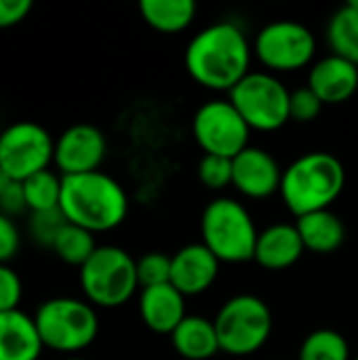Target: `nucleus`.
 Masks as SVG:
<instances>
[{"label":"nucleus","instance_id":"obj_1","mask_svg":"<svg viewBox=\"0 0 358 360\" xmlns=\"http://www.w3.org/2000/svg\"><path fill=\"white\" fill-rule=\"evenodd\" d=\"M253 46L232 21L200 30L186 46L184 63L194 82L209 91H232L251 70Z\"/></svg>","mask_w":358,"mask_h":360},{"label":"nucleus","instance_id":"obj_2","mask_svg":"<svg viewBox=\"0 0 358 360\" xmlns=\"http://www.w3.org/2000/svg\"><path fill=\"white\" fill-rule=\"evenodd\" d=\"M59 209L65 219L93 234L118 228L129 213L124 188L103 171L61 177Z\"/></svg>","mask_w":358,"mask_h":360},{"label":"nucleus","instance_id":"obj_3","mask_svg":"<svg viewBox=\"0 0 358 360\" xmlns=\"http://www.w3.org/2000/svg\"><path fill=\"white\" fill-rule=\"evenodd\" d=\"M346 186V169L331 152H308L295 158L281 181V198L295 215L329 209Z\"/></svg>","mask_w":358,"mask_h":360},{"label":"nucleus","instance_id":"obj_4","mask_svg":"<svg viewBox=\"0 0 358 360\" xmlns=\"http://www.w3.org/2000/svg\"><path fill=\"white\" fill-rule=\"evenodd\" d=\"M200 236L203 245L222 264H243L253 259L260 232L245 205L222 196L205 207Z\"/></svg>","mask_w":358,"mask_h":360},{"label":"nucleus","instance_id":"obj_5","mask_svg":"<svg viewBox=\"0 0 358 360\" xmlns=\"http://www.w3.org/2000/svg\"><path fill=\"white\" fill-rule=\"evenodd\" d=\"M34 321L44 348L63 354L89 348L99 333L95 306L76 297H53L42 302Z\"/></svg>","mask_w":358,"mask_h":360},{"label":"nucleus","instance_id":"obj_6","mask_svg":"<svg viewBox=\"0 0 358 360\" xmlns=\"http://www.w3.org/2000/svg\"><path fill=\"white\" fill-rule=\"evenodd\" d=\"M80 289L95 308H120L137 291V262L120 247L103 245L78 270Z\"/></svg>","mask_w":358,"mask_h":360},{"label":"nucleus","instance_id":"obj_7","mask_svg":"<svg viewBox=\"0 0 358 360\" xmlns=\"http://www.w3.org/2000/svg\"><path fill=\"white\" fill-rule=\"evenodd\" d=\"M219 350L228 356H251L272 335V312L268 304L249 293L230 297L213 319Z\"/></svg>","mask_w":358,"mask_h":360},{"label":"nucleus","instance_id":"obj_8","mask_svg":"<svg viewBox=\"0 0 358 360\" xmlns=\"http://www.w3.org/2000/svg\"><path fill=\"white\" fill-rule=\"evenodd\" d=\"M291 91L270 72H249L232 91L230 103L245 118L249 129L272 133L283 129L289 118Z\"/></svg>","mask_w":358,"mask_h":360},{"label":"nucleus","instance_id":"obj_9","mask_svg":"<svg viewBox=\"0 0 358 360\" xmlns=\"http://www.w3.org/2000/svg\"><path fill=\"white\" fill-rule=\"evenodd\" d=\"M253 53L270 74L298 72L312 63L317 55V38L304 23L281 19L257 32Z\"/></svg>","mask_w":358,"mask_h":360},{"label":"nucleus","instance_id":"obj_10","mask_svg":"<svg viewBox=\"0 0 358 360\" xmlns=\"http://www.w3.org/2000/svg\"><path fill=\"white\" fill-rule=\"evenodd\" d=\"M55 139L51 133L32 120H19L0 131V169L13 181L46 171L53 162Z\"/></svg>","mask_w":358,"mask_h":360},{"label":"nucleus","instance_id":"obj_11","mask_svg":"<svg viewBox=\"0 0 358 360\" xmlns=\"http://www.w3.org/2000/svg\"><path fill=\"white\" fill-rule=\"evenodd\" d=\"M192 133L205 154L234 158L249 148L251 129L230 99H211L196 110Z\"/></svg>","mask_w":358,"mask_h":360},{"label":"nucleus","instance_id":"obj_12","mask_svg":"<svg viewBox=\"0 0 358 360\" xmlns=\"http://www.w3.org/2000/svg\"><path fill=\"white\" fill-rule=\"evenodd\" d=\"M106 135L95 124L78 122L68 127L55 139L53 162L57 165L61 177L63 175H80L99 171L106 158Z\"/></svg>","mask_w":358,"mask_h":360},{"label":"nucleus","instance_id":"obj_13","mask_svg":"<svg viewBox=\"0 0 358 360\" xmlns=\"http://www.w3.org/2000/svg\"><path fill=\"white\" fill-rule=\"evenodd\" d=\"M283 169L264 148L249 146L232 158V186L247 198L262 200L281 192Z\"/></svg>","mask_w":358,"mask_h":360},{"label":"nucleus","instance_id":"obj_14","mask_svg":"<svg viewBox=\"0 0 358 360\" xmlns=\"http://www.w3.org/2000/svg\"><path fill=\"white\" fill-rule=\"evenodd\" d=\"M219 264L203 243L186 245L171 257V285L184 297L200 295L217 281Z\"/></svg>","mask_w":358,"mask_h":360},{"label":"nucleus","instance_id":"obj_15","mask_svg":"<svg viewBox=\"0 0 358 360\" xmlns=\"http://www.w3.org/2000/svg\"><path fill=\"white\" fill-rule=\"evenodd\" d=\"M308 86L325 105L346 103L358 91V65L331 53L310 68Z\"/></svg>","mask_w":358,"mask_h":360},{"label":"nucleus","instance_id":"obj_16","mask_svg":"<svg viewBox=\"0 0 358 360\" xmlns=\"http://www.w3.org/2000/svg\"><path fill=\"white\" fill-rule=\"evenodd\" d=\"M139 316L143 325L160 335H171L186 314V297L169 283L160 287L141 289Z\"/></svg>","mask_w":358,"mask_h":360},{"label":"nucleus","instance_id":"obj_17","mask_svg":"<svg viewBox=\"0 0 358 360\" xmlns=\"http://www.w3.org/2000/svg\"><path fill=\"white\" fill-rule=\"evenodd\" d=\"M304 251L295 224H274L260 232L253 259L266 270H287L300 262Z\"/></svg>","mask_w":358,"mask_h":360},{"label":"nucleus","instance_id":"obj_18","mask_svg":"<svg viewBox=\"0 0 358 360\" xmlns=\"http://www.w3.org/2000/svg\"><path fill=\"white\" fill-rule=\"evenodd\" d=\"M42 348L34 316L23 310L0 312V360H38Z\"/></svg>","mask_w":358,"mask_h":360},{"label":"nucleus","instance_id":"obj_19","mask_svg":"<svg viewBox=\"0 0 358 360\" xmlns=\"http://www.w3.org/2000/svg\"><path fill=\"white\" fill-rule=\"evenodd\" d=\"M295 228L300 232L304 249L314 255H331L346 240V226L331 209L298 217Z\"/></svg>","mask_w":358,"mask_h":360},{"label":"nucleus","instance_id":"obj_20","mask_svg":"<svg viewBox=\"0 0 358 360\" xmlns=\"http://www.w3.org/2000/svg\"><path fill=\"white\" fill-rule=\"evenodd\" d=\"M171 344L184 360H211L222 352L215 323L198 314H188L179 323L171 333Z\"/></svg>","mask_w":358,"mask_h":360},{"label":"nucleus","instance_id":"obj_21","mask_svg":"<svg viewBox=\"0 0 358 360\" xmlns=\"http://www.w3.org/2000/svg\"><path fill=\"white\" fill-rule=\"evenodd\" d=\"M139 13L152 30L177 34L194 21L196 4L192 0H141Z\"/></svg>","mask_w":358,"mask_h":360},{"label":"nucleus","instance_id":"obj_22","mask_svg":"<svg viewBox=\"0 0 358 360\" xmlns=\"http://www.w3.org/2000/svg\"><path fill=\"white\" fill-rule=\"evenodd\" d=\"M327 42L333 55H340L358 65V0L340 6L327 25Z\"/></svg>","mask_w":358,"mask_h":360},{"label":"nucleus","instance_id":"obj_23","mask_svg":"<svg viewBox=\"0 0 358 360\" xmlns=\"http://www.w3.org/2000/svg\"><path fill=\"white\" fill-rule=\"evenodd\" d=\"M53 251L61 262L76 266L80 270L91 259V255L97 251L95 234L68 221L65 228L59 232V236L53 245Z\"/></svg>","mask_w":358,"mask_h":360},{"label":"nucleus","instance_id":"obj_24","mask_svg":"<svg viewBox=\"0 0 358 360\" xmlns=\"http://www.w3.org/2000/svg\"><path fill=\"white\" fill-rule=\"evenodd\" d=\"M298 360H352L350 346L340 331L317 329L300 346Z\"/></svg>","mask_w":358,"mask_h":360},{"label":"nucleus","instance_id":"obj_25","mask_svg":"<svg viewBox=\"0 0 358 360\" xmlns=\"http://www.w3.org/2000/svg\"><path fill=\"white\" fill-rule=\"evenodd\" d=\"M21 184H23L27 209L32 213L59 209V200H61V177L57 173H53L51 169L40 171V173L27 177L25 181H21Z\"/></svg>","mask_w":358,"mask_h":360},{"label":"nucleus","instance_id":"obj_26","mask_svg":"<svg viewBox=\"0 0 358 360\" xmlns=\"http://www.w3.org/2000/svg\"><path fill=\"white\" fill-rule=\"evenodd\" d=\"M137 281L141 289L171 283V257L162 251H150L137 259Z\"/></svg>","mask_w":358,"mask_h":360},{"label":"nucleus","instance_id":"obj_27","mask_svg":"<svg viewBox=\"0 0 358 360\" xmlns=\"http://www.w3.org/2000/svg\"><path fill=\"white\" fill-rule=\"evenodd\" d=\"M196 175L205 188H209L213 192L226 190L232 186V158L205 154L198 162Z\"/></svg>","mask_w":358,"mask_h":360},{"label":"nucleus","instance_id":"obj_28","mask_svg":"<svg viewBox=\"0 0 358 360\" xmlns=\"http://www.w3.org/2000/svg\"><path fill=\"white\" fill-rule=\"evenodd\" d=\"M68 219L61 213V209H53V211H40V213H32L30 215V236L34 243H38L40 247H49L53 249L59 232L65 228Z\"/></svg>","mask_w":358,"mask_h":360},{"label":"nucleus","instance_id":"obj_29","mask_svg":"<svg viewBox=\"0 0 358 360\" xmlns=\"http://www.w3.org/2000/svg\"><path fill=\"white\" fill-rule=\"evenodd\" d=\"M323 101L319 99V95L306 84L300 86L295 91H291V99H289V118L293 122H314L321 112H323Z\"/></svg>","mask_w":358,"mask_h":360},{"label":"nucleus","instance_id":"obj_30","mask_svg":"<svg viewBox=\"0 0 358 360\" xmlns=\"http://www.w3.org/2000/svg\"><path fill=\"white\" fill-rule=\"evenodd\" d=\"M21 295L23 285L19 274L8 264H0V312L19 310Z\"/></svg>","mask_w":358,"mask_h":360},{"label":"nucleus","instance_id":"obj_31","mask_svg":"<svg viewBox=\"0 0 358 360\" xmlns=\"http://www.w3.org/2000/svg\"><path fill=\"white\" fill-rule=\"evenodd\" d=\"M21 247V234L13 217L0 213V264H8Z\"/></svg>","mask_w":358,"mask_h":360},{"label":"nucleus","instance_id":"obj_32","mask_svg":"<svg viewBox=\"0 0 358 360\" xmlns=\"http://www.w3.org/2000/svg\"><path fill=\"white\" fill-rule=\"evenodd\" d=\"M27 209L25 202V192H23V184L21 181H11V186L0 194V213L15 217L19 213H23Z\"/></svg>","mask_w":358,"mask_h":360},{"label":"nucleus","instance_id":"obj_33","mask_svg":"<svg viewBox=\"0 0 358 360\" xmlns=\"http://www.w3.org/2000/svg\"><path fill=\"white\" fill-rule=\"evenodd\" d=\"M32 11L30 0H0V27L23 21Z\"/></svg>","mask_w":358,"mask_h":360},{"label":"nucleus","instance_id":"obj_34","mask_svg":"<svg viewBox=\"0 0 358 360\" xmlns=\"http://www.w3.org/2000/svg\"><path fill=\"white\" fill-rule=\"evenodd\" d=\"M11 181H13V179H11V177H8V175H6V173L0 169V194H2V192H4V190L11 186Z\"/></svg>","mask_w":358,"mask_h":360},{"label":"nucleus","instance_id":"obj_35","mask_svg":"<svg viewBox=\"0 0 358 360\" xmlns=\"http://www.w3.org/2000/svg\"><path fill=\"white\" fill-rule=\"evenodd\" d=\"M63 360H87V359H74V356H72V359H63Z\"/></svg>","mask_w":358,"mask_h":360},{"label":"nucleus","instance_id":"obj_36","mask_svg":"<svg viewBox=\"0 0 358 360\" xmlns=\"http://www.w3.org/2000/svg\"><path fill=\"white\" fill-rule=\"evenodd\" d=\"M352 360H358V354H357V359H352Z\"/></svg>","mask_w":358,"mask_h":360}]
</instances>
